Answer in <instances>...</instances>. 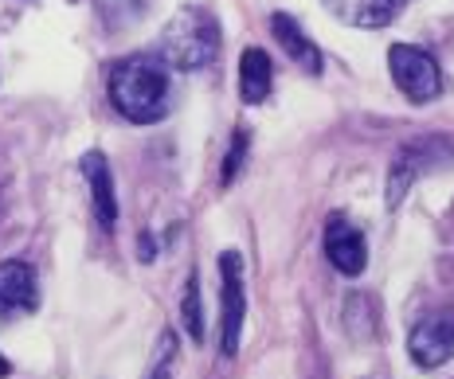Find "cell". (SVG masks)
I'll return each mask as SVG.
<instances>
[{"instance_id":"6da1fadb","label":"cell","mask_w":454,"mask_h":379,"mask_svg":"<svg viewBox=\"0 0 454 379\" xmlns=\"http://www.w3.org/2000/svg\"><path fill=\"white\" fill-rule=\"evenodd\" d=\"M106 90H110L114 110L126 121H137V126H153L173 106L168 67L157 55H129V59L114 63Z\"/></svg>"},{"instance_id":"7a4b0ae2","label":"cell","mask_w":454,"mask_h":379,"mask_svg":"<svg viewBox=\"0 0 454 379\" xmlns=\"http://www.w3.org/2000/svg\"><path fill=\"white\" fill-rule=\"evenodd\" d=\"M220 20L207 8L188 4L173 20L165 24L157 43V59L168 71H204L207 63H215L220 55Z\"/></svg>"},{"instance_id":"3957f363","label":"cell","mask_w":454,"mask_h":379,"mask_svg":"<svg viewBox=\"0 0 454 379\" xmlns=\"http://www.w3.org/2000/svg\"><path fill=\"white\" fill-rule=\"evenodd\" d=\"M387 67H392L395 87L408 94L411 102H431V98H439V90H442V71H439V63H434V55H427L423 47L392 43V51H387Z\"/></svg>"},{"instance_id":"277c9868","label":"cell","mask_w":454,"mask_h":379,"mask_svg":"<svg viewBox=\"0 0 454 379\" xmlns=\"http://www.w3.org/2000/svg\"><path fill=\"white\" fill-rule=\"evenodd\" d=\"M220 352L235 356L243 336V313H247V290H243V262L235 251L220 254Z\"/></svg>"},{"instance_id":"5b68a950","label":"cell","mask_w":454,"mask_h":379,"mask_svg":"<svg viewBox=\"0 0 454 379\" xmlns=\"http://www.w3.org/2000/svg\"><path fill=\"white\" fill-rule=\"evenodd\" d=\"M415 367H442L454 356V313H431L408 336Z\"/></svg>"},{"instance_id":"8992f818","label":"cell","mask_w":454,"mask_h":379,"mask_svg":"<svg viewBox=\"0 0 454 379\" xmlns=\"http://www.w3.org/2000/svg\"><path fill=\"white\" fill-rule=\"evenodd\" d=\"M325 254L333 262V270H340L345 278H356L368 267V243L345 215H329L325 223Z\"/></svg>"},{"instance_id":"52a82bcc","label":"cell","mask_w":454,"mask_h":379,"mask_svg":"<svg viewBox=\"0 0 454 379\" xmlns=\"http://www.w3.org/2000/svg\"><path fill=\"white\" fill-rule=\"evenodd\" d=\"M40 306V286H35V270L20 259L0 262V317H16V313H32Z\"/></svg>"},{"instance_id":"ba28073f","label":"cell","mask_w":454,"mask_h":379,"mask_svg":"<svg viewBox=\"0 0 454 379\" xmlns=\"http://www.w3.org/2000/svg\"><path fill=\"white\" fill-rule=\"evenodd\" d=\"M270 32H274V40H278V47L290 55V59L298 63L306 74H321V67H325V59H321V51H317V43L306 35V27H301L294 16H286V12H274L270 16Z\"/></svg>"},{"instance_id":"9c48e42d","label":"cell","mask_w":454,"mask_h":379,"mask_svg":"<svg viewBox=\"0 0 454 379\" xmlns=\"http://www.w3.org/2000/svg\"><path fill=\"white\" fill-rule=\"evenodd\" d=\"M82 176H87L90 184V200H94V215H98V223L114 231L118 227V196H114V176H110V165L102 153H87L82 157Z\"/></svg>"},{"instance_id":"30bf717a","label":"cell","mask_w":454,"mask_h":379,"mask_svg":"<svg viewBox=\"0 0 454 379\" xmlns=\"http://www.w3.org/2000/svg\"><path fill=\"white\" fill-rule=\"evenodd\" d=\"M274 87V63L262 47H247L239 55V94L247 106H259V102L270 98Z\"/></svg>"},{"instance_id":"8fae6325","label":"cell","mask_w":454,"mask_h":379,"mask_svg":"<svg viewBox=\"0 0 454 379\" xmlns=\"http://www.w3.org/2000/svg\"><path fill=\"white\" fill-rule=\"evenodd\" d=\"M337 20L353 27H384L395 16V0H321Z\"/></svg>"},{"instance_id":"7c38bea8","label":"cell","mask_w":454,"mask_h":379,"mask_svg":"<svg viewBox=\"0 0 454 379\" xmlns=\"http://www.w3.org/2000/svg\"><path fill=\"white\" fill-rule=\"evenodd\" d=\"M423 168H427V165L419 160V145H408L400 157L392 160V173H387V196H384L392 212L403 204V196H408V188L415 184V180H419Z\"/></svg>"},{"instance_id":"4fadbf2b","label":"cell","mask_w":454,"mask_h":379,"mask_svg":"<svg viewBox=\"0 0 454 379\" xmlns=\"http://www.w3.org/2000/svg\"><path fill=\"white\" fill-rule=\"evenodd\" d=\"M204 313H200V278H196V270L188 274V282H184V298H181V321H184V329H188V336L200 344L204 340Z\"/></svg>"},{"instance_id":"5bb4252c","label":"cell","mask_w":454,"mask_h":379,"mask_svg":"<svg viewBox=\"0 0 454 379\" xmlns=\"http://www.w3.org/2000/svg\"><path fill=\"white\" fill-rule=\"evenodd\" d=\"M98 12L110 27H126L145 12V0H98Z\"/></svg>"},{"instance_id":"9a60e30c","label":"cell","mask_w":454,"mask_h":379,"mask_svg":"<svg viewBox=\"0 0 454 379\" xmlns=\"http://www.w3.org/2000/svg\"><path fill=\"white\" fill-rule=\"evenodd\" d=\"M176 367V348H173V333L160 336L157 344V356H153V367H149V379H168Z\"/></svg>"},{"instance_id":"2e32d148","label":"cell","mask_w":454,"mask_h":379,"mask_svg":"<svg viewBox=\"0 0 454 379\" xmlns=\"http://www.w3.org/2000/svg\"><path fill=\"white\" fill-rule=\"evenodd\" d=\"M243 157H247V134H235L231 149H227V160H223V184L235 180V173L243 168Z\"/></svg>"},{"instance_id":"e0dca14e","label":"cell","mask_w":454,"mask_h":379,"mask_svg":"<svg viewBox=\"0 0 454 379\" xmlns=\"http://www.w3.org/2000/svg\"><path fill=\"white\" fill-rule=\"evenodd\" d=\"M8 372H12V364H8V360H4V356H0V379H4Z\"/></svg>"}]
</instances>
